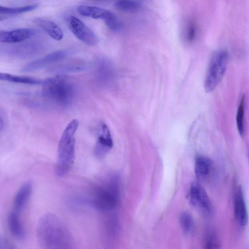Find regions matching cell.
Returning <instances> with one entry per match:
<instances>
[{
    "label": "cell",
    "mask_w": 249,
    "mask_h": 249,
    "mask_svg": "<svg viewBox=\"0 0 249 249\" xmlns=\"http://www.w3.org/2000/svg\"><path fill=\"white\" fill-rule=\"evenodd\" d=\"M244 97H243L238 106L236 117L237 127L241 136L244 134Z\"/></svg>",
    "instance_id": "22"
},
{
    "label": "cell",
    "mask_w": 249,
    "mask_h": 249,
    "mask_svg": "<svg viewBox=\"0 0 249 249\" xmlns=\"http://www.w3.org/2000/svg\"><path fill=\"white\" fill-rule=\"evenodd\" d=\"M7 18L6 17L3 16H0V21L3 20Z\"/></svg>",
    "instance_id": "27"
},
{
    "label": "cell",
    "mask_w": 249,
    "mask_h": 249,
    "mask_svg": "<svg viewBox=\"0 0 249 249\" xmlns=\"http://www.w3.org/2000/svg\"><path fill=\"white\" fill-rule=\"evenodd\" d=\"M35 22L53 39L59 41L63 38V33L62 29L53 21L38 18L35 20Z\"/></svg>",
    "instance_id": "14"
},
{
    "label": "cell",
    "mask_w": 249,
    "mask_h": 249,
    "mask_svg": "<svg viewBox=\"0 0 249 249\" xmlns=\"http://www.w3.org/2000/svg\"><path fill=\"white\" fill-rule=\"evenodd\" d=\"M84 68V66H83L80 63L76 62L64 64V66L62 65L60 67L55 68L54 70L56 69V71H81Z\"/></svg>",
    "instance_id": "23"
},
{
    "label": "cell",
    "mask_w": 249,
    "mask_h": 249,
    "mask_svg": "<svg viewBox=\"0 0 249 249\" xmlns=\"http://www.w3.org/2000/svg\"><path fill=\"white\" fill-rule=\"evenodd\" d=\"M35 31L30 28H20L12 31L0 30V42L14 43L24 41L34 35Z\"/></svg>",
    "instance_id": "10"
},
{
    "label": "cell",
    "mask_w": 249,
    "mask_h": 249,
    "mask_svg": "<svg viewBox=\"0 0 249 249\" xmlns=\"http://www.w3.org/2000/svg\"><path fill=\"white\" fill-rule=\"evenodd\" d=\"M120 194V178L114 174L96 187L90 203L101 214L111 213L117 209Z\"/></svg>",
    "instance_id": "2"
},
{
    "label": "cell",
    "mask_w": 249,
    "mask_h": 249,
    "mask_svg": "<svg viewBox=\"0 0 249 249\" xmlns=\"http://www.w3.org/2000/svg\"><path fill=\"white\" fill-rule=\"evenodd\" d=\"M219 245V242L216 236L213 234L209 235L205 245V248L208 249L218 248Z\"/></svg>",
    "instance_id": "24"
},
{
    "label": "cell",
    "mask_w": 249,
    "mask_h": 249,
    "mask_svg": "<svg viewBox=\"0 0 249 249\" xmlns=\"http://www.w3.org/2000/svg\"><path fill=\"white\" fill-rule=\"evenodd\" d=\"M234 212L235 219L239 225L245 226L247 223L248 214L243 190L240 186L238 188L235 196Z\"/></svg>",
    "instance_id": "12"
},
{
    "label": "cell",
    "mask_w": 249,
    "mask_h": 249,
    "mask_svg": "<svg viewBox=\"0 0 249 249\" xmlns=\"http://www.w3.org/2000/svg\"><path fill=\"white\" fill-rule=\"evenodd\" d=\"M114 7L121 11L132 12L137 11L140 4L134 0H118L115 3Z\"/></svg>",
    "instance_id": "18"
},
{
    "label": "cell",
    "mask_w": 249,
    "mask_h": 249,
    "mask_svg": "<svg viewBox=\"0 0 249 249\" xmlns=\"http://www.w3.org/2000/svg\"><path fill=\"white\" fill-rule=\"evenodd\" d=\"M213 169V163L209 158L200 156L195 160V172L198 179L206 180L211 175Z\"/></svg>",
    "instance_id": "13"
},
{
    "label": "cell",
    "mask_w": 249,
    "mask_h": 249,
    "mask_svg": "<svg viewBox=\"0 0 249 249\" xmlns=\"http://www.w3.org/2000/svg\"><path fill=\"white\" fill-rule=\"evenodd\" d=\"M12 243L6 238L0 237V249H14Z\"/></svg>",
    "instance_id": "25"
},
{
    "label": "cell",
    "mask_w": 249,
    "mask_h": 249,
    "mask_svg": "<svg viewBox=\"0 0 249 249\" xmlns=\"http://www.w3.org/2000/svg\"><path fill=\"white\" fill-rule=\"evenodd\" d=\"M180 224L182 229L186 233H191L195 227L193 216L188 212H183L179 217Z\"/></svg>",
    "instance_id": "19"
},
{
    "label": "cell",
    "mask_w": 249,
    "mask_h": 249,
    "mask_svg": "<svg viewBox=\"0 0 249 249\" xmlns=\"http://www.w3.org/2000/svg\"><path fill=\"white\" fill-rule=\"evenodd\" d=\"M68 25L71 32L83 42L90 46H96L98 44L99 39L96 35L77 18L70 17Z\"/></svg>",
    "instance_id": "7"
},
{
    "label": "cell",
    "mask_w": 249,
    "mask_h": 249,
    "mask_svg": "<svg viewBox=\"0 0 249 249\" xmlns=\"http://www.w3.org/2000/svg\"><path fill=\"white\" fill-rule=\"evenodd\" d=\"M104 20L108 28L112 31H118L123 28L122 22L114 13L110 11H109Z\"/></svg>",
    "instance_id": "21"
},
{
    "label": "cell",
    "mask_w": 249,
    "mask_h": 249,
    "mask_svg": "<svg viewBox=\"0 0 249 249\" xmlns=\"http://www.w3.org/2000/svg\"><path fill=\"white\" fill-rule=\"evenodd\" d=\"M96 0V1H106L108 0Z\"/></svg>",
    "instance_id": "28"
},
{
    "label": "cell",
    "mask_w": 249,
    "mask_h": 249,
    "mask_svg": "<svg viewBox=\"0 0 249 249\" xmlns=\"http://www.w3.org/2000/svg\"><path fill=\"white\" fill-rule=\"evenodd\" d=\"M188 198L190 204L199 212L210 215L213 206L205 190L199 184L193 183L188 192Z\"/></svg>",
    "instance_id": "6"
},
{
    "label": "cell",
    "mask_w": 249,
    "mask_h": 249,
    "mask_svg": "<svg viewBox=\"0 0 249 249\" xmlns=\"http://www.w3.org/2000/svg\"><path fill=\"white\" fill-rule=\"evenodd\" d=\"M113 142L111 132L107 125L101 122L98 128V137L94 149V154L97 158H104L112 149Z\"/></svg>",
    "instance_id": "8"
},
{
    "label": "cell",
    "mask_w": 249,
    "mask_h": 249,
    "mask_svg": "<svg viewBox=\"0 0 249 249\" xmlns=\"http://www.w3.org/2000/svg\"><path fill=\"white\" fill-rule=\"evenodd\" d=\"M42 85L43 96L52 103L60 107H65L71 101L74 89L65 76L57 75L44 79Z\"/></svg>",
    "instance_id": "4"
},
{
    "label": "cell",
    "mask_w": 249,
    "mask_h": 249,
    "mask_svg": "<svg viewBox=\"0 0 249 249\" xmlns=\"http://www.w3.org/2000/svg\"><path fill=\"white\" fill-rule=\"evenodd\" d=\"M78 12L81 15L92 18L104 19L109 11L93 6H80L77 8Z\"/></svg>",
    "instance_id": "17"
},
{
    "label": "cell",
    "mask_w": 249,
    "mask_h": 249,
    "mask_svg": "<svg viewBox=\"0 0 249 249\" xmlns=\"http://www.w3.org/2000/svg\"><path fill=\"white\" fill-rule=\"evenodd\" d=\"M0 80L15 83L38 85H42L44 82V79H39L26 76H18L8 73L0 72Z\"/></svg>",
    "instance_id": "16"
},
{
    "label": "cell",
    "mask_w": 249,
    "mask_h": 249,
    "mask_svg": "<svg viewBox=\"0 0 249 249\" xmlns=\"http://www.w3.org/2000/svg\"><path fill=\"white\" fill-rule=\"evenodd\" d=\"M66 50H59L51 53L45 56L31 62L24 66L22 72H30L45 68L65 58L69 54Z\"/></svg>",
    "instance_id": "9"
},
{
    "label": "cell",
    "mask_w": 249,
    "mask_h": 249,
    "mask_svg": "<svg viewBox=\"0 0 249 249\" xmlns=\"http://www.w3.org/2000/svg\"><path fill=\"white\" fill-rule=\"evenodd\" d=\"M8 225L11 233L15 237L18 239H23L25 231L18 213L14 211L10 213L8 217Z\"/></svg>",
    "instance_id": "15"
},
{
    "label": "cell",
    "mask_w": 249,
    "mask_h": 249,
    "mask_svg": "<svg viewBox=\"0 0 249 249\" xmlns=\"http://www.w3.org/2000/svg\"><path fill=\"white\" fill-rule=\"evenodd\" d=\"M36 237L39 246L45 249L71 248L72 237L67 227L55 215L47 213L39 219Z\"/></svg>",
    "instance_id": "1"
},
{
    "label": "cell",
    "mask_w": 249,
    "mask_h": 249,
    "mask_svg": "<svg viewBox=\"0 0 249 249\" xmlns=\"http://www.w3.org/2000/svg\"><path fill=\"white\" fill-rule=\"evenodd\" d=\"M79 126L77 119L71 120L61 136L57 150L55 172L59 177L65 176L71 169L75 159V135Z\"/></svg>",
    "instance_id": "3"
},
{
    "label": "cell",
    "mask_w": 249,
    "mask_h": 249,
    "mask_svg": "<svg viewBox=\"0 0 249 249\" xmlns=\"http://www.w3.org/2000/svg\"><path fill=\"white\" fill-rule=\"evenodd\" d=\"M33 190L31 181H27L20 187L18 191L14 201V212L19 214L26 207Z\"/></svg>",
    "instance_id": "11"
},
{
    "label": "cell",
    "mask_w": 249,
    "mask_h": 249,
    "mask_svg": "<svg viewBox=\"0 0 249 249\" xmlns=\"http://www.w3.org/2000/svg\"><path fill=\"white\" fill-rule=\"evenodd\" d=\"M196 28L194 24H191L188 30L187 39L188 41H193L196 36Z\"/></svg>",
    "instance_id": "26"
},
{
    "label": "cell",
    "mask_w": 249,
    "mask_h": 249,
    "mask_svg": "<svg viewBox=\"0 0 249 249\" xmlns=\"http://www.w3.org/2000/svg\"><path fill=\"white\" fill-rule=\"evenodd\" d=\"M37 4L26 5L18 7H7L0 5V14H17L32 11L37 7Z\"/></svg>",
    "instance_id": "20"
},
{
    "label": "cell",
    "mask_w": 249,
    "mask_h": 249,
    "mask_svg": "<svg viewBox=\"0 0 249 249\" xmlns=\"http://www.w3.org/2000/svg\"><path fill=\"white\" fill-rule=\"evenodd\" d=\"M228 62V53L225 50L215 52L212 56L204 80V89L207 92L213 91L225 74Z\"/></svg>",
    "instance_id": "5"
}]
</instances>
